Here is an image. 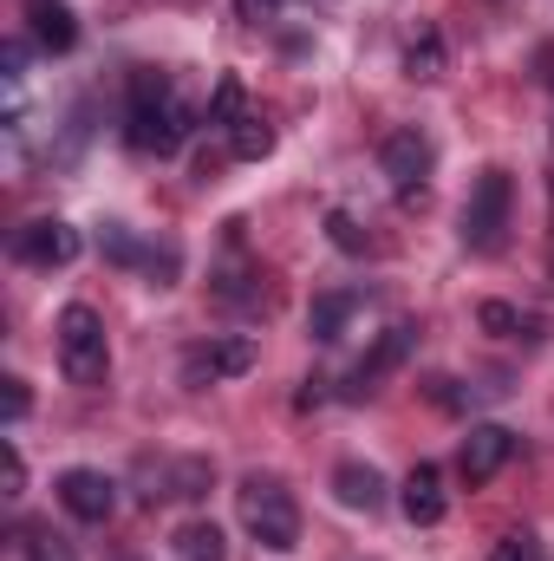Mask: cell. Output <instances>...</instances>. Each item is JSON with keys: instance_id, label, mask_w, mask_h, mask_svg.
Instances as JSON below:
<instances>
[{"instance_id": "9c48e42d", "label": "cell", "mask_w": 554, "mask_h": 561, "mask_svg": "<svg viewBox=\"0 0 554 561\" xmlns=\"http://www.w3.org/2000/svg\"><path fill=\"white\" fill-rule=\"evenodd\" d=\"M509 457H516V431H503V424H470L457 470H463V483H489Z\"/></svg>"}, {"instance_id": "44dd1931", "label": "cell", "mask_w": 554, "mask_h": 561, "mask_svg": "<svg viewBox=\"0 0 554 561\" xmlns=\"http://www.w3.org/2000/svg\"><path fill=\"white\" fill-rule=\"evenodd\" d=\"M476 320H483V333H496V340H516V333H522V313H516L509 300H483Z\"/></svg>"}, {"instance_id": "8fae6325", "label": "cell", "mask_w": 554, "mask_h": 561, "mask_svg": "<svg viewBox=\"0 0 554 561\" xmlns=\"http://www.w3.org/2000/svg\"><path fill=\"white\" fill-rule=\"evenodd\" d=\"M399 503H405V516H412L417 529L443 523V510H450V496H443V470H437V463H417L412 477L399 483Z\"/></svg>"}, {"instance_id": "3957f363", "label": "cell", "mask_w": 554, "mask_h": 561, "mask_svg": "<svg viewBox=\"0 0 554 561\" xmlns=\"http://www.w3.org/2000/svg\"><path fill=\"white\" fill-rule=\"evenodd\" d=\"M105 366H112V346H105V320L99 307L72 300L59 313V373L72 386H105Z\"/></svg>"}, {"instance_id": "d6986e66", "label": "cell", "mask_w": 554, "mask_h": 561, "mask_svg": "<svg viewBox=\"0 0 554 561\" xmlns=\"http://www.w3.org/2000/svg\"><path fill=\"white\" fill-rule=\"evenodd\" d=\"M229 150H235L242 163H262V157L275 150V125H268V118H242V125L229 131Z\"/></svg>"}, {"instance_id": "7c38bea8", "label": "cell", "mask_w": 554, "mask_h": 561, "mask_svg": "<svg viewBox=\"0 0 554 561\" xmlns=\"http://www.w3.org/2000/svg\"><path fill=\"white\" fill-rule=\"evenodd\" d=\"M26 26H33L39 53H72L79 46V20H72L66 0H26Z\"/></svg>"}, {"instance_id": "603a6c76", "label": "cell", "mask_w": 554, "mask_h": 561, "mask_svg": "<svg viewBox=\"0 0 554 561\" xmlns=\"http://www.w3.org/2000/svg\"><path fill=\"white\" fill-rule=\"evenodd\" d=\"M489 561H542V542H535L529 529H516V536H503V542L489 549Z\"/></svg>"}, {"instance_id": "4fadbf2b", "label": "cell", "mask_w": 554, "mask_h": 561, "mask_svg": "<svg viewBox=\"0 0 554 561\" xmlns=\"http://www.w3.org/2000/svg\"><path fill=\"white\" fill-rule=\"evenodd\" d=\"M333 496H339L346 510H366V516H372V510L385 503V477H379L372 463H339V470H333Z\"/></svg>"}, {"instance_id": "7402d4cb", "label": "cell", "mask_w": 554, "mask_h": 561, "mask_svg": "<svg viewBox=\"0 0 554 561\" xmlns=\"http://www.w3.org/2000/svg\"><path fill=\"white\" fill-rule=\"evenodd\" d=\"M26 561H79V556H72V542H66V536L33 529V536H26Z\"/></svg>"}, {"instance_id": "ac0fdd59", "label": "cell", "mask_w": 554, "mask_h": 561, "mask_svg": "<svg viewBox=\"0 0 554 561\" xmlns=\"http://www.w3.org/2000/svg\"><path fill=\"white\" fill-rule=\"evenodd\" d=\"M242 118H249V92H242L235 72H222V79H216V99H209V125H229V131H235Z\"/></svg>"}, {"instance_id": "277c9868", "label": "cell", "mask_w": 554, "mask_h": 561, "mask_svg": "<svg viewBox=\"0 0 554 561\" xmlns=\"http://www.w3.org/2000/svg\"><path fill=\"white\" fill-rule=\"evenodd\" d=\"M509 209H516V176L509 170H483L470 183V203H463V249L496 255L503 236H509Z\"/></svg>"}, {"instance_id": "e0dca14e", "label": "cell", "mask_w": 554, "mask_h": 561, "mask_svg": "<svg viewBox=\"0 0 554 561\" xmlns=\"http://www.w3.org/2000/svg\"><path fill=\"white\" fill-rule=\"evenodd\" d=\"M405 72L424 79V85H430V79H443V33H437V26H424L412 46H405Z\"/></svg>"}, {"instance_id": "8992f818", "label": "cell", "mask_w": 554, "mask_h": 561, "mask_svg": "<svg viewBox=\"0 0 554 561\" xmlns=\"http://www.w3.org/2000/svg\"><path fill=\"white\" fill-rule=\"evenodd\" d=\"M255 366V340L249 333H229V340H203L183 353V386H216V379H242Z\"/></svg>"}, {"instance_id": "52a82bcc", "label": "cell", "mask_w": 554, "mask_h": 561, "mask_svg": "<svg viewBox=\"0 0 554 561\" xmlns=\"http://www.w3.org/2000/svg\"><path fill=\"white\" fill-rule=\"evenodd\" d=\"M79 229L72 222H59V216H39V222H26L20 236H13V255L26 262V268H66V262H79Z\"/></svg>"}, {"instance_id": "9a60e30c", "label": "cell", "mask_w": 554, "mask_h": 561, "mask_svg": "<svg viewBox=\"0 0 554 561\" xmlns=\"http://www.w3.org/2000/svg\"><path fill=\"white\" fill-rule=\"evenodd\" d=\"M359 313V294H320L313 300V313H307V327H313V340L320 346H333L339 333H346V320Z\"/></svg>"}, {"instance_id": "6da1fadb", "label": "cell", "mask_w": 554, "mask_h": 561, "mask_svg": "<svg viewBox=\"0 0 554 561\" xmlns=\"http://www.w3.org/2000/svg\"><path fill=\"white\" fill-rule=\"evenodd\" d=\"M183 138H189V112L176 105L170 79H163L157 66H138V72H131L125 144H131V150H143V157H170V150H183Z\"/></svg>"}, {"instance_id": "4316f807", "label": "cell", "mask_w": 554, "mask_h": 561, "mask_svg": "<svg viewBox=\"0 0 554 561\" xmlns=\"http://www.w3.org/2000/svg\"><path fill=\"white\" fill-rule=\"evenodd\" d=\"M242 7V20H275L280 13V0H235Z\"/></svg>"}, {"instance_id": "d4e9b609", "label": "cell", "mask_w": 554, "mask_h": 561, "mask_svg": "<svg viewBox=\"0 0 554 561\" xmlns=\"http://www.w3.org/2000/svg\"><path fill=\"white\" fill-rule=\"evenodd\" d=\"M105 255H112V262H125V268H131V262H138V242H131V236H125V229H105Z\"/></svg>"}, {"instance_id": "ffe728a7", "label": "cell", "mask_w": 554, "mask_h": 561, "mask_svg": "<svg viewBox=\"0 0 554 561\" xmlns=\"http://www.w3.org/2000/svg\"><path fill=\"white\" fill-rule=\"evenodd\" d=\"M326 236H333V249H346V255H366V229H359V216L333 209V216H326Z\"/></svg>"}, {"instance_id": "30bf717a", "label": "cell", "mask_w": 554, "mask_h": 561, "mask_svg": "<svg viewBox=\"0 0 554 561\" xmlns=\"http://www.w3.org/2000/svg\"><path fill=\"white\" fill-rule=\"evenodd\" d=\"M412 340H417L412 327H385V340H379V346H372V353L353 366V379H346V399H366V392H379V379H385V373H392V366L412 353Z\"/></svg>"}, {"instance_id": "cb8c5ba5", "label": "cell", "mask_w": 554, "mask_h": 561, "mask_svg": "<svg viewBox=\"0 0 554 561\" xmlns=\"http://www.w3.org/2000/svg\"><path fill=\"white\" fill-rule=\"evenodd\" d=\"M33 412V392H26V379H7V424H20Z\"/></svg>"}, {"instance_id": "ba28073f", "label": "cell", "mask_w": 554, "mask_h": 561, "mask_svg": "<svg viewBox=\"0 0 554 561\" xmlns=\"http://www.w3.org/2000/svg\"><path fill=\"white\" fill-rule=\"evenodd\" d=\"M59 503H66V516H79V523H112V510H118V483L105 477V470H66L59 477Z\"/></svg>"}, {"instance_id": "5b68a950", "label": "cell", "mask_w": 554, "mask_h": 561, "mask_svg": "<svg viewBox=\"0 0 554 561\" xmlns=\"http://www.w3.org/2000/svg\"><path fill=\"white\" fill-rule=\"evenodd\" d=\"M379 170L392 176V190H399V203L405 209H424V176H430V138L424 131H392V138L379 144Z\"/></svg>"}, {"instance_id": "2e32d148", "label": "cell", "mask_w": 554, "mask_h": 561, "mask_svg": "<svg viewBox=\"0 0 554 561\" xmlns=\"http://www.w3.org/2000/svg\"><path fill=\"white\" fill-rule=\"evenodd\" d=\"M150 477H157L150 503H157V496H203V490H209V463H196V457H183V463H157Z\"/></svg>"}, {"instance_id": "5bb4252c", "label": "cell", "mask_w": 554, "mask_h": 561, "mask_svg": "<svg viewBox=\"0 0 554 561\" xmlns=\"http://www.w3.org/2000/svg\"><path fill=\"white\" fill-rule=\"evenodd\" d=\"M170 549H176V561H229V536L216 523H183L170 536Z\"/></svg>"}, {"instance_id": "7a4b0ae2", "label": "cell", "mask_w": 554, "mask_h": 561, "mask_svg": "<svg viewBox=\"0 0 554 561\" xmlns=\"http://www.w3.org/2000/svg\"><path fill=\"white\" fill-rule=\"evenodd\" d=\"M235 510H242V529L268 549V556H293L300 549V503L287 496L280 477H249L235 490Z\"/></svg>"}, {"instance_id": "484cf974", "label": "cell", "mask_w": 554, "mask_h": 561, "mask_svg": "<svg viewBox=\"0 0 554 561\" xmlns=\"http://www.w3.org/2000/svg\"><path fill=\"white\" fill-rule=\"evenodd\" d=\"M0 463H7V496H20V490H26V457L7 444V450H0Z\"/></svg>"}]
</instances>
